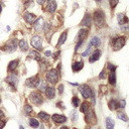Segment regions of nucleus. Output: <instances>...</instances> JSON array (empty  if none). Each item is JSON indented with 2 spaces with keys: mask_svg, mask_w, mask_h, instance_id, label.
Here are the masks:
<instances>
[{
  "mask_svg": "<svg viewBox=\"0 0 129 129\" xmlns=\"http://www.w3.org/2000/svg\"><path fill=\"white\" fill-rule=\"evenodd\" d=\"M94 21L96 26H103L105 24V14L101 10H97L94 12Z\"/></svg>",
  "mask_w": 129,
  "mask_h": 129,
  "instance_id": "nucleus-1",
  "label": "nucleus"
},
{
  "mask_svg": "<svg viewBox=\"0 0 129 129\" xmlns=\"http://www.w3.org/2000/svg\"><path fill=\"white\" fill-rule=\"evenodd\" d=\"M46 80L51 84H55L57 82V80H58V72H57V70H55V69L49 70L47 72V74H46Z\"/></svg>",
  "mask_w": 129,
  "mask_h": 129,
  "instance_id": "nucleus-2",
  "label": "nucleus"
},
{
  "mask_svg": "<svg viewBox=\"0 0 129 129\" xmlns=\"http://www.w3.org/2000/svg\"><path fill=\"white\" fill-rule=\"evenodd\" d=\"M79 91L81 92L82 96H83L85 99H88V98L93 97V92H92V89H91V88H90L88 85H82V86H80Z\"/></svg>",
  "mask_w": 129,
  "mask_h": 129,
  "instance_id": "nucleus-3",
  "label": "nucleus"
},
{
  "mask_svg": "<svg viewBox=\"0 0 129 129\" xmlns=\"http://www.w3.org/2000/svg\"><path fill=\"white\" fill-rule=\"evenodd\" d=\"M29 100L34 104V105H40L42 103V97L41 94L38 92H32L29 96Z\"/></svg>",
  "mask_w": 129,
  "mask_h": 129,
  "instance_id": "nucleus-4",
  "label": "nucleus"
},
{
  "mask_svg": "<svg viewBox=\"0 0 129 129\" xmlns=\"http://www.w3.org/2000/svg\"><path fill=\"white\" fill-rule=\"evenodd\" d=\"M16 46H17V42H16V39H11L9 40L5 46L3 47V49L7 52H13L15 49H16Z\"/></svg>",
  "mask_w": 129,
  "mask_h": 129,
  "instance_id": "nucleus-5",
  "label": "nucleus"
},
{
  "mask_svg": "<svg viewBox=\"0 0 129 129\" xmlns=\"http://www.w3.org/2000/svg\"><path fill=\"white\" fill-rule=\"evenodd\" d=\"M125 44V37L124 36H120V37H117L116 39H114L113 41V48L115 50H118L120 49L121 47H123Z\"/></svg>",
  "mask_w": 129,
  "mask_h": 129,
  "instance_id": "nucleus-6",
  "label": "nucleus"
},
{
  "mask_svg": "<svg viewBox=\"0 0 129 129\" xmlns=\"http://www.w3.org/2000/svg\"><path fill=\"white\" fill-rule=\"evenodd\" d=\"M30 43H31V45H32L34 48H36L37 50H41L42 45H41V38H40V36H38V35L33 36V37L31 38V40H30Z\"/></svg>",
  "mask_w": 129,
  "mask_h": 129,
  "instance_id": "nucleus-7",
  "label": "nucleus"
},
{
  "mask_svg": "<svg viewBox=\"0 0 129 129\" xmlns=\"http://www.w3.org/2000/svg\"><path fill=\"white\" fill-rule=\"evenodd\" d=\"M6 82L11 86L12 90H15V86H16L17 83H18V78H17V76H16L15 74H11V75L6 79Z\"/></svg>",
  "mask_w": 129,
  "mask_h": 129,
  "instance_id": "nucleus-8",
  "label": "nucleus"
},
{
  "mask_svg": "<svg viewBox=\"0 0 129 129\" xmlns=\"http://www.w3.org/2000/svg\"><path fill=\"white\" fill-rule=\"evenodd\" d=\"M38 82H39L38 76H33V77H31V78L27 79L25 84H26V86H27V87H29V88H34V87H36V86H37Z\"/></svg>",
  "mask_w": 129,
  "mask_h": 129,
  "instance_id": "nucleus-9",
  "label": "nucleus"
},
{
  "mask_svg": "<svg viewBox=\"0 0 129 129\" xmlns=\"http://www.w3.org/2000/svg\"><path fill=\"white\" fill-rule=\"evenodd\" d=\"M23 17H24L25 21L28 22V23H30V24L34 23V21L36 20V16L33 13H30V12H25L23 14Z\"/></svg>",
  "mask_w": 129,
  "mask_h": 129,
  "instance_id": "nucleus-10",
  "label": "nucleus"
},
{
  "mask_svg": "<svg viewBox=\"0 0 129 129\" xmlns=\"http://www.w3.org/2000/svg\"><path fill=\"white\" fill-rule=\"evenodd\" d=\"M51 119L54 123H63L67 121V117L63 115H58V114H53L51 116Z\"/></svg>",
  "mask_w": 129,
  "mask_h": 129,
  "instance_id": "nucleus-11",
  "label": "nucleus"
},
{
  "mask_svg": "<svg viewBox=\"0 0 129 129\" xmlns=\"http://www.w3.org/2000/svg\"><path fill=\"white\" fill-rule=\"evenodd\" d=\"M56 9V3L54 0H47L46 4V10L48 12H54Z\"/></svg>",
  "mask_w": 129,
  "mask_h": 129,
  "instance_id": "nucleus-12",
  "label": "nucleus"
},
{
  "mask_svg": "<svg viewBox=\"0 0 129 129\" xmlns=\"http://www.w3.org/2000/svg\"><path fill=\"white\" fill-rule=\"evenodd\" d=\"M91 22H92V19H91V15L86 13L83 20L81 21V25H84V26H90L91 25Z\"/></svg>",
  "mask_w": 129,
  "mask_h": 129,
  "instance_id": "nucleus-13",
  "label": "nucleus"
},
{
  "mask_svg": "<svg viewBox=\"0 0 129 129\" xmlns=\"http://www.w3.org/2000/svg\"><path fill=\"white\" fill-rule=\"evenodd\" d=\"M100 55H101V51H100V50H95V51L90 55L89 61H90V62H94V61L98 60L99 57H100Z\"/></svg>",
  "mask_w": 129,
  "mask_h": 129,
  "instance_id": "nucleus-14",
  "label": "nucleus"
},
{
  "mask_svg": "<svg viewBox=\"0 0 129 129\" xmlns=\"http://www.w3.org/2000/svg\"><path fill=\"white\" fill-rule=\"evenodd\" d=\"M117 19H118V23H119L120 25H124V24H126V23L129 21L128 17L125 16V14H118Z\"/></svg>",
  "mask_w": 129,
  "mask_h": 129,
  "instance_id": "nucleus-15",
  "label": "nucleus"
},
{
  "mask_svg": "<svg viewBox=\"0 0 129 129\" xmlns=\"http://www.w3.org/2000/svg\"><path fill=\"white\" fill-rule=\"evenodd\" d=\"M87 35H88V30L87 29H81V30H79L78 35H77V41L84 40V38H86Z\"/></svg>",
  "mask_w": 129,
  "mask_h": 129,
  "instance_id": "nucleus-16",
  "label": "nucleus"
},
{
  "mask_svg": "<svg viewBox=\"0 0 129 129\" xmlns=\"http://www.w3.org/2000/svg\"><path fill=\"white\" fill-rule=\"evenodd\" d=\"M83 67H84L83 61H75V62H73V64H72V69H73V71H75V72L81 71V70L83 69Z\"/></svg>",
  "mask_w": 129,
  "mask_h": 129,
  "instance_id": "nucleus-17",
  "label": "nucleus"
},
{
  "mask_svg": "<svg viewBox=\"0 0 129 129\" xmlns=\"http://www.w3.org/2000/svg\"><path fill=\"white\" fill-rule=\"evenodd\" d=\"M18 62H19V60H18V59L11 60V61L8 63V71H9V72H13V71H14V70L17 68Z\"/></svg>",
  "mask_w": 129,
  "mask_h": 129,
  "instance_id": "nucleus-18",
  "label": "nucleus"
},
{
  "mask_svg": "<svg viewBox=\"0 0 129 129\" xmlns=\"http://www.w3.org/2000/svg\"><path fill=\"white\" fill-rule=\"evenodd\" d=\"M54 93H55V91H54V89H53L52 87H46V89H45V94H46L47 98L52 99V98L54 97Z\"/></svg>",
  "mask_w": 129,
  "mask_h": 129,
  "instance_id": "nucleus-19",
  "label": "nucleus"
},
{
  "mask_svg": "<svg viewBox=\"0 0 129 129\" xmlns=\"http://www.w3.org/2000/svg\"><path fill=\"white\" fill-rule=\"evenodd\" d=\"M28 56H29V58H33V59H35V60H40V59H41L40 54H39L37 51H35V50H31V51L29 52Z\"/></svg>",
  "mask_w": 129,
  "mask_h": 129,
  "instance_id": "nucleus-20",
  "label": "nucleus"
},
{
  "mask_svg": "<svg viewBox=\"0 0 129 129\" xmlns=\"http://www.w3.org/2000/svg\"><path fill=\"white\" fill-rule=\"evenodd\" d=\"M90 45L91 46H99L100 45V38L99 37H97V36H94L92 39H91V41H90Z\"/></svg>",
  "mask_w": 129,
  "mask_h": 129,
  "instance_id": "nucleus-21",
  "label": "nucleus"
},
{
  "mask_svg": "<svg viewBox=\"0 0 129 129\" xmlns=\"http://www.w3.org/2000/svg\"><path fill=\"white\" fill-rule=\"evenodd\" d=\"M66 39H67V31H64V32H62V33L60 34V36H59V38H58L57 45H61L62 43H64Z\"/></svg>",
  "mask_w": 129,
  "mask_h": 129,
  "instance_id": "nucleus-22",
  "label": "nucleus"
},
{
  "mask_svg": "<svg viewBox=\"0 0 129 129\" xmlns=\"http://www.w3.org/2000/svg\"><path fill=\"white\" fill-rule=\"evenodd\" d=\"M38 117H39L42 121H44V122H46V121L49 120V115L46 114L45 112H39V113H38Z\"/></svg>",
  "mask_w": 129,
  "mask_h": 129,
  "instance_id": "nucleus-23",
  "label": "nucleus"
},
{
  "mask_svg": "<svg viewBox=\"0 0 129 129\" xmlns=\"http://www.w3.org/2000/svg\"><path fill=\"white\" fill-rule=\"evenodd\" d=\"M36 87L38 88V90H40V91H44V90L46 89L47 85H46V83H45L44 81L39 80V82H38V84H37V86H36Z\"/></svg>",
  "mask_w": 129,
  "mask_h": 129,
  "instance_id": "nucleus-24",
  "label": "nucleus"
},
{
  "mask_svg": "<svg viewBox=\"0 0 129 129\" xmlns=\"http://www.w3.org/2000/svg\"><path fill=\"white\" fill-rule=\"evenodd\" d=\"M19 47L21 48V50H27L28 49V44L26 42V40L22 39L19 41Z\"/></svg>",
  "mask_w": 129,
  "mask_h": 129,
  "instance_id": "nucleus-25",
  "label": "nucleus"
},
{
  "mask_svg": "<svg viewBox=\"0 0 129 129\" xmlns=\"http://www.w3.org/2000/svg\"><path fill=\"white\" fill-rule=\"evenodd\" d=\"M109 83L111 85H115L116 84V75L114 72H111L109 75Z\"/></svg>",
  "mask_w": 129,
  "mask_h": 129,
  "instance_id": "nucleus-26",
  "label": "nucleus"
},
{
  "mask_svg": "<svg viewBox=\"0 0 129 129\" xmlns=\"http://www.w3.org/2000/svg\"><path fill=\"white\" fill-rule=\"evenodd\" d=\"M109 107H110L111 110H115V109H117V108L119 107V104L117 103L116 100H111V101L109 102Z\"/></svg>",
  "mask_w": 129,
  "mask_h": 129,
  "instance_id": "nucleus-27",
  "label": "nucleus"
},
{
  "mask_svg": "<svg viewBox=\"0 0 129 129\" xmlns=\"http://www.w3.org/2000/svg\"><path fill=\"white\" fill-rule=\"evenodd\" d=\"M106 127L107 129H114V122L109 117L106 118Z\"/></svg>",
  "mask_w": 129,
  "mask_h": 129,
  "instance_id": "nucleus-28",
  "label": "nucleus"
},
{
  "mask_svg": "<svg viewBox=\"0 0 129 129\" xmlns=\"http://www.w3.org/2000/svg\"><path fill=\"white\" fill-rule=\"evenodd\" d=\"M81 112L82 113H87L89 111V104L87 102H84L82 105H81V108H80Z\"/></svg>",
  "mask_w": 129,
  "mask_h": 129,
  "instance_id": "nucleus-29",
  "label": "nucleus"
},
{
  "mask_svg": "<svg viewBox=\"0 0 129 129\" xmlns=\"http://www.w3.org/2000/svg\"><path fill=\"white\" fill-rule=\"evenodd\" d=\"M29 125L31 126V127H33V128H37L38 126H39V122L36 120V119H30L29 120Z\"/></svg>",
  "mask_w": 129,
  "mask_h": 129,
  "instance_id": "nucleus-30",
  "label": "nucleus"
},
{
  "mask_svg": "<svg viewBox=\"0 0 129 129\" xmlns=\"http://www.w3.org/2000/svg\"><path fill=\"white\" fill-rule=\"evenodd\" d=\"M92 118H95V115H94V113L91 111V112H87L86 113V121L87 122H91V119Z\"/></svg>",
  "mask_w": 129,
  "mask_h": 129,
  "instance_id": "nucleus-31",
  "label": "nucleus"
},
{
  "mask_svg": "<svg viewBox=\"0 0 129 129\" xmlns=\"http://www.w3.org/2000/svg\"><path fill=\"white\" fill-rule=\"evenodd\" d=\"M117 117L119 118V119H121L122 121H128V117L125 115V113H118L117 114Z\"/></svg>",
  "mask_w": 129,
  "mask_h": 129,
  "instance_id": "nucleus-32",
  "label": "nucleus"
},
{
  "mask_svg": "<svg viewBox=\"0 0 129 129\" xmlns=\"http://www.w3.org/2000/svg\"><path fill=\"white\" fill-rule=\"evenodd\" d=\"M31 111H32V107L30 105H25L24 106V113H25V115H28Z\"/></svg>",
  "mask_w": 129,
  "mask_h": 129,
  "instance_id": "nucleus-33",
  "label": "nucleus"
},
{
  "mask_svg": "<svg viewBox=\"0 0 129 129\" xmlns=\"http://www.w3.org/2000/svg\"><path fill=\"white\" fill-rule=\"evenodd\" d=\"M72 103H73L74 107H78V106L80 105V100H79V98L74 97V98H73V100H72Z\"/></svg>",
  "mask_w": 129,
  "mask_h": 129,
  "instance_id": "nucleus-34",
  "label": "nucleus"
},
{
  "mask_svg": "<svg viewBox=\"0 0 129 129\" xmlns=\"http://www.w3.org/2000/svg\"><path fill=\"white\" fill-rule=\"evenodd\" d=\"M91 50H92V46L90 45V46H89V47L86 49V51H84V52L82 53V56H88V54L91 52Z\"/></svg>",
  "mask_w": 129,
  "mask_h": 129,
  "instance_id": "nucleus-35",
  "label": "nucleus"
},
{
  "mask_svg": "<svg viewBox=\"0 0 129 129\" xmlns=\"http://www.w3.org/2000/svg\"><path fill=\"white\" fill-rule=\"evenodd\" d=\"M109 2H110V5H111V7H112V8H114V7L117 5V3H118V0H109Z\"/></svg>",
  "mask_w": 129,
  "mask_h": 129,
  "instance_id": "nucleus-36",
  "label": "nucleus"
},
{
  "mask_svg": "<svg viewBox=\"0 0 129 129\" xmlns=\"http://www.w3.org/2000/svg\"><path fill=\"white\" fill-rule=\"evenodd\" d=\"M77 118H78V114H77V112H76V111L72 112V120H73V121H77Z\"/></svg>",
  "mask_w": 129,
  "mask_h": 129,
  "instance_id": "nucleus-37",
  "label": "nucleus"
},
{
  "mask_svg": "<svg viewBox=\"0 0 129 129\" xmlns=\"http://www.w3.org/2000/svg\"><path fill=\"white\" fill-rule=\"evenodd\" d=\"M125 105H126V101H125V100H121V101L119 102V107H120V108H124Z\"/></svg>",
  "mask_w": 129,
  "mask_h": 129,
  "instance_id": "nucleus-38",
  "label": "nucleus"
},
{
  "mask_svg": "<svg viewBox=\"0 0 129 129\" xmlns=\"http://www.w3.org/2000/svg\"><path fill=\"white\" fill-rule=\"evenodd\" d=\"M82 44H83V40H79V41H78V43L76 44V47H75V50H78V49H79V47H80V46H81Z\"/></svg>",
  "mask_w": 129,
  "mask_h": 129,
  "instance_id": "nucleus-39",
  "label": "nucleus"
},
{
  "mask_svg": "<svg viewBox=\"0 0 129 129\" xmlns=\"http://www.w3.org/2000/svg\"><path fill=\"white\" fill-rule=\"evenodd\" d=\"M108 69H109L111 72H114V71L116 70V66H113V64L109 63V64H108Z\"/></svg>",
  "mask_w": 129,
  "mask_h": 129,
  "instance_id": "nucleus-40",
  "label": "nucleus"
},
{
  "mask_svg": "<svg viewBox=\"0 0 129 129\" xmlns=\"http://www.w3.org/2000/svg\"><path fill=\"white\" fill-rule=\"evenodd\" d=\"M5 124H6V121H4V120H0V129H3L4 126H5Z\"/></svg>",
  "mask_w": 129,
  "mask_h": 129,
  "instance_id": "nucleus-41",
  "label": "nucleus"
},
{
  "mask_svg": "<svg viewBox=\"0 0 129 129\" xmlns=\"http://www.w3.org/2000/svg\"><path fill=\"white\" fill-rule=\"evenodd\" d=\"M105 77H106V73H105V71H102L101 74H100V76H99V78L100 79H104Z\"/></svg>",
  "mask_w": 129,
  "mask_h": 129,
  "instance_id": "nucleus-42",
  "label": "nucleus"
},
{
  "mask_svg": "<svg viewBox=\"0 0 129 129\" xmlns=\"http://www.w3.org/2000/svg\"><path fill=\"white\" fill-rule=\"evenodd\" d=\"M62 91H63V86L62 85H59L58 86V92H59V94H62Z\"/></svg>",
  "mask_w": 129,
  "mask_h": 129,
  "instance_id": "nucleus-43",
  "label": "nucleus"
},
{
  "mask_svg": "<svg viewBox=\"0 0 129 129\" xmlns=\"http://www.w3.org/2000/svg\"><path fill=\"white\" fill-rule=\"evenodd\" d=\"M45 1H47V0H37V3L38 4H43Z\"/></svg>",
  "mask_w": 129,
  "mask_h": 129,
  "instance_id": "nucleus-44",
  "label": "nucleus"
},
{
  "mask_svg": "<svg viewBox=\"0 0 129 129\" xmlns=\"http://www.w3.org/2000/svg\"><path fill=\"white\" fill-rule=\"evenodd\" d=\"M50 54H51V52H50L49 50H46V51H45V55H46V56H49Z\"/></svg>",
  "mask_w": 129,
  "mask_h": 129,
  "instance_id": "nucleus-45",
  "label": "nucleus"
},
{
  "mask_svg": "<svg viewBox=\"0 0 129 129\" xmlns=\"http://www.w3.org/2000/svg\"><path fill=\"white\" fill-rule=\"evenodd\" d=\"M58 54H59V51H58L57 53H54V56H53V57H54V58H57V57H58Z\"/></svg>",
  "mask_w": 129,
  "mask_h": 129,
  "instance_id": "nucleus-46",
  "label": "nucleus"
},
{
  "mask_svg": "<svg viewBox=\"0 0 129 129\" xmlns=\"http://www.w3.org/2000/svg\"><path fill=\"white\" fill-rule=\"evenodd\" d=\"M3 115H4V114H3V112L0 110V118H1V117H3Z\"/></svg>",
  "mask_w": 129,
  "mask_h": 129,
  "instance_id": "nucleus-47",
  "label": "nucleus"
},
{
  "mask_svg": "<svg viewBox=\"0 0 129 129\" xmlns=\"http://www.w3.org/2000/svg\"><path fill=\"white\" fill-rule=\"evenodd\" d=\"M60 129H68V127H64V126H63V127H61Z\"/></svg>",
  "mask_w": 129,
  "mask_h": 129,
  "instance_id": "nucleus-48",
  "label": "nucleus"
},
{
  "mask_svg": "<svg viewBox=\"0 0 129 129\" xmlns=\"http://www.w3.org/2000/svg\"><path fill=\"white\" fill-rule=\"evenodd\" d=\"M19 129H24V128H23V126H19Z\"/></svg>",
  "mask_w": 129,
  "mask_h": 129,
  "instance_id": "nucleus-49",
  "label": "nucleus"
},
{
  "mask_svg": "<svg viewBox=\"0 0 129 129\" xmlns=\"http://www.w3.org/2000/svg\"><path fill=\"white\" fill-rule=\"evenodd\" d=\"M95 1H97V2H101L102 0H95Z\"/></svg>",
  "mask_w": 129,
  "mask_h": 129,
  "instance_id": "nucleus-50",
  "label": "nucleus"
},
{
  "mask_svg": "<svg viewBox=\"0 0 129 129\" xmlns=\"http://www.w3.org/2000/svg\"><path fill=\"white\" fill-rule=\"evenodd\" d=\"M1 10H2V8H1V5H0V13H1Z\"/></svg>",
  "mask_w": 129,
  "mask_h": 129,
  "instance_id": "nucleus-51",
  "label": "nucleus"
},
{
  "mask_svg": "<svg viewBox=\"0 0 129 129\" xmlns=\"http://www.w3.org/2000/svg\"><path fill=\"white\" fill-rule=\"evenodd\" d=\"M73 129H77V128H73Z\"/></svg>",
  "mask_w": 129,
  "mask_h": 129,
  "instance_id": "nucleus-52",
  "label": "nucleus"
},
{
  "mask_svg": "<svg viewBox=\"0 0 129 129\" xmlns=\"http://www.w3.org/2000/svg\"><path fill=\"white\" fill-rule=\"evenodd\" d=\"M0 103H1V99H0Z\"/></svg>",
  "mask_w": 129,
  "mask_h": 129,
  "instance_id": "nucleus-53",
  "label": "nucleus"
}]
</instances>
